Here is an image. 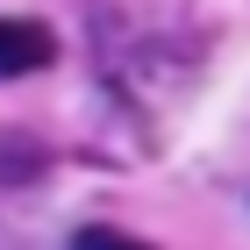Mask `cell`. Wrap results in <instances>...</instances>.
I'll list each match as a JSON object with an SVG mask.
<instances>
[{"mask_svg": "<svg viewBox=\"0 0 250 250\" xmlns=\"http://www.w3.org/2000/svg\"><path fill=\"white\" fill-rule=\"evenodd\" d=\"M50 58H58V36H50V21H29V15H0V79L43 72Z\"/></svg>", "mask_w": 250, "mask_h": 250, "instance_id": "obj_1", "label": "cell"}, {"mask_svg": "<svg viewBox=\"0 0 250 250\" xmlns=\"http://www.w3.org/2000/svg\"><path fill=\"white\" fill-rule=\"evenodd\" d=\"M72 250H157V243H143V236H129V229L93 222V229H79V236H72Z\"/></svg>", "mask_w": 250, "mask_h": 250, "instance_id": "obj_3", "label": "cell"}, {"mask_svg": "<svg viewBox=\"0 0 250 250\" xmlns=\"http://www.w3.org/2000/svg\"><path fill=\"white\" fill-rule=\"evenodd\" d=\"M43 165H50V150H43L36 136H21V129H0V186H15V179H36Z\"/></svg>", "mask_w": 250, "mask_h": 250, "instance_id": "obj_2", "label": "cell"}]
</instances>
